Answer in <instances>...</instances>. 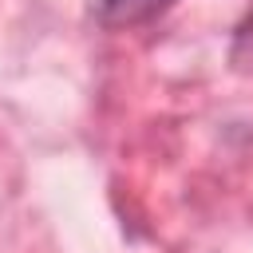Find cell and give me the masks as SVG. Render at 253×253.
<instances>
[{"instance_id": "cell-1", "label": "cell", "mask_w": 253, "mask_h": 253, "mask_svg": "<svg viewBox=\"0 0 253 253\" xmlns=\"http://www.w3.org/2000/svg\"><path fill=\"white\" fill-rule=\"evenodd\" d=\"M174 0H99L95 8V20L103 28H134V24H146L154 16H162Z\"/></svg>"}, {"instance_id": "cell-2", "label": "cell", "mask_w": 253, "mask_h": 253, "mask_svg": "<svg viewBox=\"0 0 253 253\" xmlns=\"http://www.w3.org/2000/svg\"><path fill=\"white\" fill-rule=\"evenodd\" d=\"M233 63L241 71H253V8L249 16L237 24V36H233Z\"/></svg>"}]
</instances>
